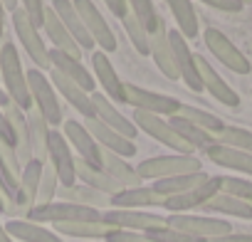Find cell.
I'll list each match as a JSON object with an SVG mask.
<instances>
[{"mask_svg":"<svg viewBox=\"0 0 252 242\" xmlns=\"http://www.w3.org/2000/svg\"><path fill=\"white\" fill-rule=\"evenodd\" d=\"M101 220L114 230H131V232H151L158 227H166V217L158 212L146 210H106L101 212Z\"/></svg>","mask_w":252,"mask_h":242,"instance_id":"cell-9","label":"cell"},{"mask_svg":"<svg viewBox=\"0 0 252 242\" xmlns=\"http://www.w3.org/2000/svg\"><path fill=\"white\" fill-rule=\"evenodd\" d=\"M101 168L121 188H139L141 185V178H139V173H136L134 166H129L121 156H116L111 151H104V149H101Z\"/></svg>","mask_w":252,"mask_h":242,"instance_id":"cell-30","label":"cell"},{"mask_svg":"<svg viewBox=\"0 0 252 242\" xmlns=\"http://www.w3.org/2000/svg\"><path fill=\"white\" fill-rule=\"evenodd\" d=\"M149 237H154L156 242H203V240H198V237H190V235H186V232H181V230H173V227H158V230H151V232H146Z\"/></svg>","mask_w":252,"mask_h":242,"instance_id":"cell-45","label":"cell"},{"mask_svg":"<svg viewBox=\"0 0 252 242\" xmlns=\"http://www.w3.org/2000/svg\"><path fill=\"white\" fill-rule=\"evenodd\" d=\"M57 195H60V200H64V203H77V205H87V208H104V205H109V195H104V193H99V190H94V188H89V185H79V183H74V185H69V188H57Z\"/></svg>","mask_w":252,"mask_h":242,"instance_id":"cell-36","label":"cell"},{"mask_svg":"<svg viewBox=\"0 0 252 242\" xmlns=\"http://www.w3.org/2000/svg\"><path fill=\"white\" fill-rule=\"evenodd\" d=\"M222 193L235 195V198H240V200L252 205V181L235 178V176H222Z\"/></svg>","mask_w":252,"mask_h":242,"instance_id":"cell-44","label":"cell"},{"mask_svg":"<svg viewBox=\"0 0 252 242\" xmlns=\"http://www.w3.org/2000/svg\"><path fill=\"white\" fill-rule=\"evenodd\" d=\"M149 55L154 57L158 72L166 77V79H178V69H176V60H173V52H171V45H168V28L161 30V32H154L149 35Z\"/></svg>","mask_w":252,"mask_h":242,"instance_id":"cell-28","label":"cell"},{"mask_svg":"<svg viewBox=\"0 0 252 242\" xmlns=\"http://www.w3.org/2000/svg\"><path fill=\"white\" fill-rule=\"evenodd\" d=\"M200 171H203V163L195 156H183V153L154 156L136 166V173L141 181H163V178H173V176L200 173Z\"/></svg>","mask_w":252,"mask_h":242,"instance_id":"cell-3","label":"cell"},{"mask_svg":"<svg viewBox=\"0 0 252 242\" xmlns=\"http://www.w3.org/2000/svg\"><path fill=\"white\" fill-rule=\"evenodd\" d=\"M210 176L208 173H186V176H173V178H163V181H154V190L163 198H171V195H181V193H188L198 185H203Z\"/></svg>","mask_w":252,"mask_h":242,"instance_id":"cell-34","label":"cell"},{"mask_svg":"<svg viewBox=\"0 0 252 242\" xmlns=\"http://www.w3.org/2000/svg\"><path fill=\"white\" fill-rule=\"evenodd\" d=\"M13 101L8 99V94H5V89H0V109H8Z\"/></svg>","mask_w":252,"mask_h":242,"instance_id":"cell-52","label":"cell"},{"mask_svg":"<svg viewBox=\"0 0 252 242\" xmlns=\"http://www.w3.org/2000/svg\"><path fill=\"white\" fill-rule=\"evenodd\" d=\"M20 5H23L25 15L32 20V25H35V28H42V23H45V10H47L42 0H20Z\"/></svg>","mask_w":252,"mask_h":242,"instance_id":"cell-47","label":"cell"},{"mask_svg":"<svg viewBox=\"0 0 252 242\" xmlns=\"http://www.w3.org/2000/svg\"><path fill=\"white\" fill-rule=\"evenodd\" d=\"M203 242H252L250 232H230L222 237H213V240H203Z\"/></svg>","mask_w":252,"mask_h":242,"instance_id":"cell-50","label":"cell"},{"mask_svg":"<svg viewBox=\"0 0 252 242\" xmlns=\"http://www.w3.org/2000/svg\"><path fill=\"white\" fill-rule=\"evenodd\" d=\"M168 45H171V52H173L176 69H178L181 79L188 84L190 91H203V82H200V74H198V67H195V55L190 52L186 37L178 30H168Z\"/></svg>","mask_w":252,"mask_h":242,"instance_id":"cell-15","label":"cell"},{"mask_svg":"<svg viewBox=\"0 0 252 242\" xmlns=\"http://www.w3.org/2000/svg\"><path fill=\"white\" fill-rule=\"evenodd\" d=\"M50 77H52V87L55 91H60L84 119H96V111H94V104H92V94L84 91L79 84H74L72 79L62 77L57 69H50Z\"/></svg>","mask_w":252,"mask_h":242,"instance_id":"cell-23","label":"cell"},{"mask_svg":"<svg viewBox=\"0 0 252 242\" xmlns=\"http://www.w3.org/2000/svg\"><path fill=\"white\" fill-rule=\"evenodd\" d=\"M104 3H106V8L121 20L126 13H129V3H126V0H104Z\"/></svg>","mask_w":252,"mask_h":242,"instance_id":"cell-51","label":"cell"},{"mask_svg":"<svg viewBox=\"0 0 252 242\" xmlns=\"http://www.w3.org/2000/svg\"><path fill=\"white\" fill-rule=\"evenodd\" d=\"M13 15V28H15V35L20 37V45L23 50L28 52V57L35 62V67L42 72V69H50V50L45 47V40L40 35V28L32 25V20L25 15V10L18 5V10L10 13Z\"/></svg>","mask_w":252,"mask_h":242,"instance_id":"cell-5","label":"cell"},{"mask_svg":"<svg viewBox=\"0 0 252 242\" xmlns=\"http://www.w3.org/2000/svg\"><path fill=\"white\" fill-rule=\"evenodd\" d=\"M203 40H205V47L213 52V57H218V62H222L227 69H232L235 74H250L252 67H250V60L215 28H208L203 32Z\"/></svg>","mask_w":252,"mask_h":242,"instance_id":"cell-12","label":"cell"},{"mask_svg":"<svg viewBox=\"0 0 252 242\" xmlns=\"http://www.w3.org/2000/svg\"><path fill=\"white\" fill-rule=\"evenodd\" d=\"M42 30L47 32V37H50V42L55 45V50H60V52H64V55H69V57L82 60V47L74 42V37L69 35V30L62 25V20L57 18V13H55L52 8H47V10H45Z\"/></svg>","mask_w":252,"mask_h":242,"instance_id":"cell-26","label":"cell"},{"mask_svg":"<svg viewBox=\"0 0 252 242\" xmlns=\"http://www.w3.org/2000/svg\"><path fill=\"white\" fill-rule=\"evenodd\" d=\"M30 222H52V225H60V222H99L101 220V210L96 208H87V205H77V203H64V200H52L47 205H35L28 217Z\"/></svg>","mask_w":252,"mask_h":242,"instance_id":"cell-2","label":"cell"},{"mask_svg":"<svg viewBox=\"0 0 252 242\" xmlns=\"http://www.w3.org/2000/svg\"><path fill=\"white\" fill-rule=\"evenodd\" d=\"M57 188H60V181H57V173L50 163H45L42 168V178H40V188H37V203L35 205H47L57 198Z\"/></svg>","mask_w":252,"mask_h":242,"instance_id":"cell-43","label":"cell"},{"mask_svg":"<svg viewBox=\"0 0 252 242\" xmlns=\"http://www.w3.org/2000/svg\"><path fill=\"white\" fill-rule=\"evenodd\" d=\"M222 190V176H210L203 185L188 190V193H181V195H171L163 200V208L171 210V215H178V212H188L193 208H203L213 195H218Z\"/></svg>","mask_w":252,"mask_h":242,"instance_id":"cell-14","label":"cell"},{"mask_svg":"<svg viewBox=\"0 0 252 242\" xmlns=\"http://www.w3.org/2000/svg\"><path fill=\"white\" fill-rule=\"evenodd\" d=\"M106 242H156L146 232H131V230H111L106 235Z\"/></svg>","mask_w":252,"mask_h":242,"instance_id":"cell-48","label":"cell"},{"mask_svg":"<svg viewBox=\"0 0 252 242\" xmlns=\"http://www.w3.org/2000/svg\"><path fill=\"white\" fill-rule=\"evenodd\" d=\"M5 116H8L10 129H13L18 161H20V166H25V163H30V161L35 158V153H32V141H30V129H28V116H25V111H20L15 104H10V106L5 109Z\"/></svg>","mask_w":252,"mask_h":242,"instance_id":"cell-24","label":"cell"},{"mask_svg":"<svg viewBox=\"0 0 252 242\" xmlns=\"http://www.w3.org/2000/svg\"><path fill=\"white\" fill-rule=\"evenodd\" d=\"M126 104L134 106V111H146L156 116H176L181 111V101L166 94H156L151 89L136 87V84H124Z\"/></svg>","mask_w":252,"mask_h":242,"instance_id":"cell-7","label":"cell"},{"mask_svg":"<svg viewBox=\"0 0 252 242\" xmlns=\"http://www.w3.org/2000/svg\"><path fill=\"white\" fill-rule=\"evenodd\" d=\"M3 28H5V8L0 3V40H3Z\"/></svg>","mask_w":252,"mask_h":242,"instance_id":"cell-54","label":"cell"},{"mask_svg":"<svg viewBox=\"0 0 252 242\" xmlns=\"http://www.w3.org/2000/svg\"><path fill=\"white\" fill-rule=\"evenodd\" d=\"M50 69H57L62 77L72 79V82L79 84L84 91L94 94V77H92L89 69L82 64V60L69 57V55H64V52H60V50L52 47V50H50Z\"/></svg>","mask_w":252,"mask_h":242,"instance_id":"cell-22","label":"cell"},{"mask_svg":"<svg viewBox=\"0 0 252 242\" xmlns=\"http://www.w3.org/2000/svg\"><path fill=\"white\" fill-rule=\"evenodd\" d=\"M84 126L89 129V134L94 136V141H96L104 151H111V153H116V156H121V158L136 156V144H134L131 139L116 134V131L109 129L106 124H101L99 119H87Z\"/></svg>","mask_w":252,"mask_h":242,"instance_id":"cell-18","label":"cell"},{"mask_svg":"<svg viewBox=\"0 0 252 242\" xmlns=\"http://www.w3.org/2000/svg\"><path fill=\"white\" fill-rule=\"evenodd\" d=\"M195 67H198V74H200V82H203V89H208L210 91V96L213 99H218L220 104H225V106H230V109H235V106H240V96H237V91L210 67V62L205 60V57H200V55H195Z\"/></svg>","mask_w":252,"mask_h":242,"instance_id":"cell-17","label":"cell"},{"mask_svg":"<svg viewBox=\"0 0 252 242\" xmlns=\"http://www.w3.org/2000/svg\"><path fill=\"white\" fill-rule=\"evenodd\" d=\"M0 163H3V166L10 171V176H13V178H18V181H20L23 166H20V161H18L15 149H13L10 144H5V141H0Z\"/></svg>","mask_w":252,"mask_h":242,"instance_id":"cell-46","label":"cell"},{"mask_svg":"<svg viewBox=\"0 0 252 242\" xmlns=\"http://www.w3.org/2000/svg\"><path fill=\"white\" fill-rule=\"evenodd\" d=\"M168 124H171L173 131H176L188 146H193V149H208V146L215 144V136H213V134L198 129L195 124H190L188 119H183V116H178V114L168 119Z\"/></svg>","mask_w":252,"mask_h":242,"instance_id":"cell-37","label":"cell"},{"mask_svg":"<svg viewBox=\"0 0 252 242\" xmlns=\"http://www.w3.org/2000/svg\"><path fill=\"white\" fill-rule=\"evenodd\" d=\"M92 104H94V111H96V119L101 121V124H106L109 129H114L116 134H121V136H126V139H131L134 141V136L139 134V129L134 126V121H129L126 119L101 91H94L92 94Z\"/></svg>","mask_w":252,"mask_h":242,"instance_id":"cell-20","label":"cell"},{"mask_svg":"<svg viewBox=\"0 0 252 242\" xmlns=\"http://www.w3.org/2000/svg\"><path fill=\"white\" fill-rule=\"evenodd\" d=\"M134 126L136 129H141V131H146L151 139H156L158 144H163V146H168V149H173L176 153H183V156H193V146H188L176 131H173V126L168 124L166 119H161V116H156V114H146V111H134Z\"/></svg>","mask_w":252,"mask_h":242,"instance_id":"cell-8","label":"cell"},{"mask_svg":"<svg viewBox=\"0 0 252 242\" xmlns=\"http://www.w3.org/2000/svg\"><path fill=\"white\" fill-rule=\"evenodd\" d=\"M62 134H64L67 144L79 153V158H82V161H87L89 166L101 168V146L94 141V136L89 134V129H87L84 124H79V121L69 119V121H64Z\"/></svg>","mask_w":252,"mask_h":242,"instance_id":"cell-16","label":"cell"},{"mask_svg":"<svg viewBox=\"0 0 252 242\" xmlns=\"http://www.w3.org/2000/svg\"><path fill=\"white\" fill-rule=\"evenodd\" d=\"M5 232L20 242H64L60 240L57 232L37 225V222H30L25 217H15V220H8L5 222Z\"/></svg>","mask_w":252,"mask_h":242,"instance_id":"cell-29","label":"cell"},{"mask_svg":"<svg viewBox=\"0 0 252 242\" xmlns=\"http://www.w3.org/2000/svg\"><path fill=\"white\" fill-rule=\"evenodd\" d=\"M205 156L220 168H230V171L252 176V153H247V151H237V149L213 144V146L205 149Z\"/></svg>","mask_w":252,"mask_h":242,"instance_id":"cell-27","label":"cell"},{"mask_svg":"<svg viewBox=\"0 0 252 242\" xmlns=\"http://www.w3.org/2000/svg\"><path fill=\"white\" fill-rule=\"evenodd\" d=\"M215 144L227 146V149H237V151H247V153H252V131L240 129V126H225V129L215 136Z\"/></svg>","mask_w":252,"mask_h":242,"instance_id":"cell-41","label":"cell"},{"mask_svg":"<svg viewBox=\"0 0 252 242\" xmlns=\"http://www.w3.org/2000/svg\"><path fill=\"white\" fill-rule=\"evenodd\" d=\"M77 181H82L84 185H89V188H94V190H99V193H104V195H116L119 190H124L114 178H109L106 173H104V168H96V166H89L87 161H77Z\"/></svg>","mask_w":252,"mask_h":242,"instance_id":"cell-32","label":"cell"},{"mask_svg":"<svg viewBox=\"0 0 252 242\" xmlns=\"http://www.w3.org/2000/svg\"><path fill=\"white\" fill-rule=\"evenodd\" d=\"M178 116L188 119L190 124H195L198 129H203V131H208V134H213V136H218V134L225 129V124H222V121H220L215 114H210V111H203V109H198V106L181 104V111H178Z\"/></svg>","mask_w":252,"mask_h":242,"instance_id":"cell-40","label":"cell"},{"mask_svg":"<svg viewBox=\"0 0 252 242\" xmlns=\"http://www.w3.org/2000/svg\"><path fill=\"white\" fill-rule=\"evenodd\" d=\"M0 242H13V237L5 232V225H0Z\"/></svg>","mask_w":252,"mask_h":242,"instance_id":"cell-55","label":"cell"},{"mask_svg":"<svg viewBox=\"0 0 252 242\" xmlns=\"http://www.w3.org/2000/svg\"><path fill=\"white\" fill-rule=\"evenodd\" d=\"M200 3H205L215 10H222V13H240L245 8L240 0H200Z\"/></svg>","mask_w":252,"mask_h":242,"instance_id":"cell-49","label":"cell"},{"mask_svg":"<svg viewBox=\"0 0 252 242\" xmlns=\"http://www.w3.org/2000/svg\"><path fill=\"white\" fill-rule=\"evenodd\" d=\"M42 168L45 163L32 158L30 163L23 166V173H20V183H18V195H15V205H13V220L20 215L28 217V212L35 208L37 203V188H40V178H42Z\"/></svg>","mask_w":252,"mask_h":242,"instance_id":"cell-13","label":"cell"},{"mask_svg":"<svg viewBox=\"0 0 252 242\" xmlns=\"http://www.w3.org/2000/svg\"><path fill=\"white\" fill-rule=\"evenodd\" d=\"M0 77H3L8 99L20 111H30L32 109V96H30V87H28V69L20 62L18 47L10 45V42H5L3 47H0Z\"/></svg>","mask_w":252,"mask_h":242,"instance_id":"cell-1","label":"cell"},{"mask_svg":"<svg viewBox=\"0 0 252 242\" xmlns=\"http://www.w3.org/2000/svg\"><path fill=\"white\" fill-rule=\"evenodd\" d=\"M47 163L55 168L57 181L62 188H69L77 183V161L72 156V146L67 144L64 134L52 131L50 134V146H47Z\"/></svg>","mask_w":252,"mask_h":242,"instance_id":"cell-11","label":"cell"},{"mask_svg":"<svg viewBox=\"0 0 252 242\" xmlns=\"http://www.w3.org/2000/svg\"><path fill=\"white\" fill-rule=\"evenodd\" d=\"M25 116H28V129H30L32 153H35L37 161L47 163V146H50V134H52V129H50V124L45 121V116H42L35 106H32Z\"/></svg>","mask_w":252,"mask_h":242,"instance_id":"cell-31","label":"cell"},{"mask_svg":"<svg viewBox=\"0 0 252 242\" xmlns=\"http://www.w3.org/2000/svg\"><path fill=\"white\" fill-rule=\"evenodd\" d=\"M89 37L94 40V45H99L101 52H114L116 50V35L109 28V23L104 20V15L99 13V8L92 3V0H72Z\"/></svg>","mask_w":252,"mask_h":242,"instance_id":"cell-10","label":"cell"},{"mask_svg":"<svg viewBox=\"0 0 252 242\" xmlns=\"http://www.w3.org/2000/svg\"><path fill=\"white\" fill-rule=\"evenodd\" d=\"M205 212H220V215H232V217H240V220H252V205L235 198V195H227V193H218L213 195L205 205H203Z\"/></svg>","mask_w":252,"mask_h":242,"instance_id":"cell-35","label":"cell"},{"mask_svg":"<svg viewBox=\"0 0 252 242\" xmlns=\"http://www.w3.org/2000/svg\"><path fill=\"white\" fill-rule=\"evenodd\" d=\"M92 69H94V77L99 79V87L104 89L101 94L109 99V101H119V104H126V96H124V82L119 79V72L114 69V64L109 62L106 52H94L92 55Z\"/></svg>","mask_w":252,"mask_h":242,"instance_id":"cell-19","label":"cell"},{"mask_svg":"<svg viewBox=\"0 0 252 242\" xmlns=\"http://www.w3.org/2000/svg\"><path fill=\"white\" fill-rule=\"evenodd\" d=\"M52 10L57 13V18L62 20V25L69 30V35L74 37V42L82 50H92L94 47V40L89 37V32H87V28H84V23H82V18H79L72 0H52Z\"/></svg>","mask_w":252,"mask_h":242,"instance_id":"cell-25","label":"cell"},{"mask_svg":"<svg viewBox=\"0 0 252 242\" xmlns=\"http://www.w3.org/2000/svg\"><path fill=\"white\" fill-rule=\"evenodd\" d=\"M163 195H158L151 185H139V188H124L116 195L109 198L111 208L119 210H141V208H163Z\"/></svg>","mask_w":252,"mask_h":242,"instance_id":"cell-21","label":"cell"},{"mask_svg":"<svg viewBox=\"0 0 252 242\" xmlns=\"http://www.w3.org/2000/svg\"><path fill=\"white\" fill-rule=\"evenodd\" d=\"M240 3H242V5H247V3H252V0H240Z\"/></svg>","mask_w":252,"mask_h":242,"instance_id":"cell-57","label":"cell"},{"mask_svg":"<svg viewBox=\"0 0 252 242\" xmlns=\"http://www.w3.org/2000/svg\"><path fill=\"white\" fill-rule=\"evenodd\" d=\"M126 3H129V13L136 15V20L144 25V30H146L149 35L166 30V23H163V18L156 13V8H154L151 0H126Z\"/></svg>","mask_w":252,"mask_h":242,"instance_id":"cell-39","label":"cell"},{"mask_svg":"<svg viewBox=\"0 0 252 242\" xmlns=\"http://www.w3.org/2000/svg\"><path fill=\"white\" fill-rule=\"evenodd\" d=\"M0 3H3V8H5V10H10V13H13V10H18V0H0Z\"/></svg>","mask_w":252,"mask_h":242,"instance_id":"cell-53","label":"cell"},{"mask_svg":"<svg viewBox=\"0 0 252 242\" xmlns=\"http://www.w3.org/2000/svg\"><path fill=\"white\" fill-rule=\"evenodd\" d=\"M28 87H30L32 106L45 116V121L50 126H60L62 124V106H60V99H57L52 82L35 67V69H28Z\"/></svg>","mask_w":252,"mask_h":242,"instance_id":"cell-4","label":"cell"},{"mask_svg":"<svg viewBox=\"0 0 252 242\" xmlns=\"http://www.w3.org/2000/svg\"><path fill=\"white\" fill-rule=\"evenodd\" d=\"M121 25H124L126 35H129L131 45L136 47V52H139V55H149V32H146L144 25L136 20V15H134V13H126V15L121 18Z\"/></svg>","mask_w":252,"mask_h":242,"instance_id":"cell-42","label":"cell"},{"mask_svg":"<svg viewBox=\"0 0 252 242\" xmlns=\"http://www.w3.org/2000/svg\"><path fill=\"white\" fill-rule=\"evenodd\" d=\"M57 235H67V237H79V240H106V235L114 230L109 227L104 220L99 222H60L55 225Z\"/></svg>","mask_w":252,"mask_h":242,"instance_id":"cell-38","label":"cell"},{"mask_svg":"<svg viewBox=\"0 0 252 242\" xmlns=\"http://www.w3.org/2000/svg\"><path fill=\"white\" fill-rule=\"evenodd\" d=\"M166 225L173 230H181L190 237H198V240H213V237H222V235L232 232V225L227 220H218V217H208V215H188V212L168 215Z\"/></svg>","mask_w":252,"mask_h":242,"instance_id":"cell-6","label":"cell"},{"mask_svg":"<svg viewBox=\"0 0 252 242\" xmlns=\"http://www.w3.org/2000/svg\"><path fill=\"white\" fill-rule=\"evenodd\" d=\"M166 5L178 25V32L186 40H195L200 32V25H198V13H195L190 0H166Z\"/></svg>","mask_w":252,"mask_h":242,"instance_id":"cell-33","label":"cell"},{"mask_svg":"<svg viewBox=\"0 0 252 242\" xmlns=\"http://www.w3.org/2000/svg\"><path fill=\"white\" fill-rule=\"evenodd\" d=\"M0 212H5V200L0 198Z\"/></svg>","mask_w":252,"mask_h":242,"instance_id":"cell-56","label":"cell"}]
</instances>
